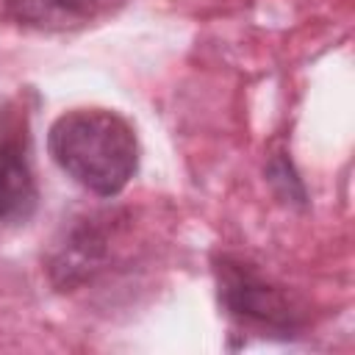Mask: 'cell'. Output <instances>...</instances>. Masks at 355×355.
I'll use <instances>...</instances> for the list:
<instances>
[{
  "mask_svg": "<svg viewBox=\"0 0 355 355\" xmlns=\"http://www.w3.org/2000/svg\"><path fill=\"white\" fill-rule=\"evenodd\" d=\"M53 161L97 197L119 194L139 166V141L128 119L108 108L61 114L47 133Z\"/></svg>",
  "mask_w": 355,
  "mask_h": 355,
  "instance_id": "1",
  "label": "cell"
},
{
  "mask_svg": "<svg viewBox=\"0 0 355 355\" xmlns=\"http://www.w3.org/2000/svg\"><path fill=\"white\" fill-rule=\"evenodd\" d=\"M219 294L227 311L247 322L269 327H291L294 322V311L288 308L286 297L244 263L225 261L219 269Z\"/></svg>",
  "mask_w": 355,
  "mask_h": 355,
  "instance_id": "2",
  "label": "cell"
},
{
  "mask_svg": "<svg viewBox=\"0 0 355 355\" xmlns=\"http://www.w3.org/2000/svg\"><path fill=\"white\" fill-rule=\"evenodd\" d=\"M108 8L111 0H3V11L11 22L44 33L83 28Z\"/></svg>",
  "mask_w": 355,
  "mask_h": 355,
  "instance_id": "3",
  "label": "cell"
},
{
  "mask_svg": "<svg viewBox=\"0 0 355 355\" xmlns=\"http://www.w3.org/2000/svg\"><path fill=\"white\" fill-rule=\"evenodd\" d=\"M36 211V183L25 155L0 144V225H19Z\"/></svg>",
  "mask_w": 355,
  "mask_h": 355,
  "instance_id": "4",
  "label": "cell"
}]
</instances>
